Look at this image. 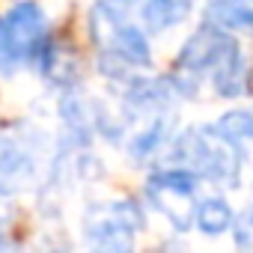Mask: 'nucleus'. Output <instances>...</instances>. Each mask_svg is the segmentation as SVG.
<instances>
[{
	"mask_svg": "<svg viewBox=\"0 0 253 253\" xmlns=\"http://www.w3.org/2000/svg\"><path fill=\"white\" fill-rule=\"evenodd\" d=\"M45 155V137L30 125L0 131V197L30 191L42 176Z\"/></svg>",
	"mask_w": 253,
	"mask_h": 253,
	"instance_id": "39448f33",
	"label": "nucleus"
},
{
	"mask_svg": "<svg viewBox=\"0 0 253 253\" xmlns=\"http://www.w3.org/2000/svg\"><path fill=\"white\" fill-rule=\"evenodd\" d=\"M194 0H143V18L152 33L170 30L191 15Z\"/></svg>",
	"mask_w": 253,
	"mask_h": 253,
	"instance_id": "1a4fd4ad",
	"label": "nucleus"
},
{
	"mask_svg": "<svg viewBox=\"0 0 253 253\" xmlns=\"http://www.w3.org/2000/svg\"><path fill=\"white\" fill-rule=\"evenodd\" d=\"M206 21L232 33H253V0H209Z\"/></svg>",
	"mask_w": 253,
	"mask_h": 253,
	"instance_id": "6e6552de",
	"label": "nucleus"
},
{
	"mask_svg": "<svg viewBox=\"0 0 253 253\" xmlns=\"http://www.w3.org/2000/svg\"><path fill=\"white\" fill-rule=\"evenodd\" d=\"M86 30L98 54L101 72L122 84L152 63V48L146 39L143 0H95L86 15Z\"/></svg>",
	"mask_w": 253,
	"mask_h": 253,
	"instance_id": "f257e3e1",
	"label": "nucleus"
},
{
	"mask_svg": "<svg viewBox=\"0 0 253 253\" xmlns=\"http://www.w3.org/2000/svg\"><path fill=\"white\" fill-rule=\"evenodd\" d=\"M235 244L253 250V206L235 220Z\"/></svg>",
	"mask_w": 253,
	"mask_h": 253,
	"instance_id": "f8f14e48",
	"label": "nucleus"
},
{
	"mask_svg": "<svg viewBox=\"0 0 253 253\" xmlns=\"http://www.w3.org/2000/svg\"><path fill=\"white\" fill-rule=\"evenodd\" d=\"M179 95H200L203 84L209 81L214 95L232 98L241 95L247 86V66L241 45L229 36V30L203 21L200 30L182 45L173 72L167 75Z\"/></svg>",
	"mask_w": 253,
	"mask_h": 253,
	"instance_id": "f03ea898",
	"label": "nucleus"
},
{
	"mask_svg": "<svg viewBox=\"0 0 253 253\" xmlns=\"http://www.w3.org/2000/svg\"><path fill=\"white\" fill-rule=\"evenodd\" d=\"M197 173L188 167H167L149 176L146 182V200L155 211H161L173 229L188 232L197 217Z\"/></svg>",
	"mask_w": 253,
	"mask_h": 253,
	"instance_id": "0eeeda50",
	"label": "nucleus"
},
{
	"mask_svg": "<svg viewBox=\"0 0 253 253\" xmlns=\"http://www.w3.org/2000/svg\"><path fill=\"white\" fill-rule=\"evenodd\" d=\"M143 211L134 200L92 203L84 211V241L95 250H131L134 235L143 229Z\"/></svg>",
	"mask_w": 253,
	"mask_h": 253,
	"instance_id": "423d86ee",
	"label": "nucleus"
},
{
	"mask_svg": "<svg viewBox=\"0 0 253 253\" xmlns=\"http://www.w3.org/2000/svg\"><path fill=\"white\" fill-rule=\"evenodd\" d=\"M170 158H173V167H188L200 179L220 182L226 188L238 185L241 161H244L238 149L214 128V122L188 128L185 134L170 140Z\"/></svg>",
	"mask_w": 253,
	"mask_h": 253,
	"instance_id": "7ed1b4c3",
	"label": "nucleus"
},
{
	"mask_svg": "<svg viewBox=\"0 0 253 253\" xmlns=\"http://www.w3.org/2000/svg\"><path fill=\"white\" fill-rule=\"evenodd\" d=\"M51 42L45 9L33 0L15 3L0 18V72L15 75L24 66H36Z\"/></svg>",
	"mask_w": 253,
	"mask_h": 253,
	"instance_id": "20e7f679",
	"label": "nucleus"
},
{
	"mask_svg": "<svg viewBox=\"0 0 253 253\" xmlns=\"http://www.w3.org/2000/svg\"><path fill=\"white\" fill-rule=\"evenodd\" d=\"M9 244H12V238H9V226H6V217L0 214V250L9 247Z\"/></svg>",
	"mask_w": 253,
	"mask_h": 253,
	"instance_id": "ddd939ff",
	"label": "nucleus"
},
{
	"mask_svg": "<svg viewBox=\"0 0 253 253\" xmlns=\"http://www.w3.org/2000/svg\"><path fill=\"white\" fill-rule=\"evenodd\" d=\"M194 223L206 235H220L235 223V217H232V209H229V203L223 197H209V200H200Z\"/></svg>",
	"mask_w": 253,
	"mask_h": 253,
	"instance_id": "9b49d317",
	"label": "nucleus"
},
{
	"mask_svg": "<svg viewBox=\"0 0 253 253\" xmlns=\"http://www.w3.org/2000/svg\"><path fill=\"white\" fill-rule=\"evenodd\" d=\"M214 128L238 149L241 158L253 155V113L250 110H229V113H223L214 122Z\"/></svg>",
	"mask_w": 253,
	"mask_h": 253,
	"instance_id": "9d476101",
	"label": "nucleus"
}]
</instances>
